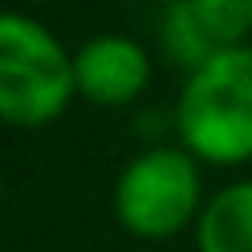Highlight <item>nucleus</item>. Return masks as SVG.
<instances>
[{
	"label": "nucleus",
	"mask_w": 252,
	"mask_h": 252,
	"mask_svg": "<svg viewBox=\"0 0 252 252\" xmlns=\"http://www.w3.org/2000/svg\"><path fill=\"white\" fill-rule=\"evenodd\" d=\"M201 252H252V177L213 193L197 217Z\"/></svg>",
	"instance_id": "nucleus-5"
},
{
	"label": "nucleus",
	"mask_w": 252,
	"mask_h": 252,
	"mask_svg": "<svg viewBox=\"0 0 252 252\" xmlns=\"http://www.w3.org/2000/svg\"><path fill=\"white\" fill-rule=\"evenodd\" d=\"M75 94L94 106H126L150 87V55L130 35H94L75 55Z\"/></svg>",
	"instance_id": "nucleus-4"
},
{
	"label": "nucleus",
	"mask_w": 252,
	"mask_h": 252,
	"mask_svg": "<svg viewBox=\"0 0 252 252\" xmlns=\"http://www.w3.org/2000/svg\"><path fill=\"white\" fill-rule=\"evenodd\" d=\"M161 47H165V55H169L177 67H185V75H193V71L205 67L217 51H224V47L213 39V32L201 24V16L193 12L189 0H169V8H165V16H161Z\"/></svg>",
	"instance_id": "nucleus-6"
},
{
	"label": "nucleus",
	"mask_w": 252,
	"mask_h": 252,
	"mask_svg": "<svg viewBox=\"0 0 252 252\" xmlns=\"http://www.w3.org/2000/svg\"><path fill=\"white\" fill-rule=\"evenodd\" d=\"M220 47H236L252 32V0H189Z\"/></svg>",
	"instance_id": "nucleus-7"
},
{
	"label": "nucleus",
	"mask_w": 252,
	"mask_h": 252,
	"mask_svg": "<svg viewBox=\"0 0 252 252\" xmlns=\"http://www.w3.org/2000/svg\"><path fill=\"white\" fill-rule=\"evenodd\" d=\"M0 197H4V185H0Z\"/></svg>",
	"instance_id": "nucleus-8"
},
{
	"label": "nucleus",
	"mask_w": 252,
	"mask_h": 252,
	"mask_svg": "<svg viewBox=\"0 0 252 252\" xmlns=\"http://www.w3.org/2000/svg\"><path fill=\"white\" fill-rule=\"evenodd\" d=\"M201 173L185 146H154L130 158L114 185L118 224L142 240H169L201 217Z\"/></svg>",
	"instance_id": "nucleus-3"
},
{
	"label": "nucleus",
	"mask_w": 252,
	"mask_h": 252,
	"mask_svg": "<svg viewBox=\"0 0 252 252\" xmlns=\"http://www.w3.org/2000/svg\"><path fill=\"white\" fill-rule=\"evenodd\" d=\"M75 94V63L63 43L24 12H0V122L47 126Z\"/></svg>",
	"instance_id": "nucleus-2"
},
{
	"label": "nucleus",
	"mask_w": 252,
	"mask_h": 252,
	"mask_svg": "<svg viewBox=\"0 0 252 252\" xmlns=\"http://www.w3.org/2000/svg\"><path fill=\"white\" fill-rule=\"evenodd\" d=\"M181 146L209 165L252 161V47L236 43L197 67L173 106Z\"/></svg>",
	"instance_id": "nucleus-1"
}]
</instances>
